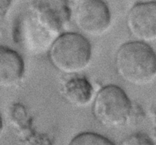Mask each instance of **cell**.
<instances>
[{"mask_svg": "<svg viewBox=\"0 0 156 145\" xmlns=\"http://www.w3.org/2000/svg\"><path fill=\"white\" fill-rule=\"evenodd\" d=\"M92 55L89 40L81 33H62L48 48L52 65L64 74H79L89 65Z\"/></svg>", "mask_w": 156, "mask_h": 145, "instance_id": "obj_3", "label": "cell"}, {"mask_svg": "<svg viewBox=\"0 0 156 145\" xmlns=\"http://www.w3.org/2000/svg\"><path fill=\"white\" fill-rule=\"evenodd\" d=\"M71 18L67 0H33L20 21L27 43L50 44L61 34Z\"/></svg>", "mask_w": 156, "mask_h": 145, "instance_id": "obj_1", "label": "cell"}, {"mask_svg": "<svg viewBox=\"0 0 156 145\" xmlns=\"http://www.w3.org/2000/svg\"><path fill=\"white\" fill-rule=\"evenodd\" d=\"M120 145H155L147 135L135 133L125 138Z\"/></svg>", "mask_w": 156, "mask_h": 145, "instance_id": "obj_10", "label": "cell"}, {"mask_svg": "<svg viewBox=\"0 0 156 145\" xmlns=\"http://www.w3.org/2000/svg\"><path fill=\"white\" fill-rule=\"evenodd\" d=\"M117 74L130 85L142 86L156 77V53L146 43L138 40L122 44L114 57Z\"/></svg>", "mask_w": 156, "mask_h": 145, "instance_id": "obj_2", "label": "cell"}, {"mask_svg": "<svg viewBox=\"0 0 156 145\" xmlns=\"http://www.w3.org/2000/svg\"><path fill=\"white\" fill-rule=\"evenodd\" d=\"M25 65L21 55L12 49L0 45V87L12 88L23 79Z\"/></svg>", "mask_w": 156, "mask_h": 145, "instance_id": "obj_7", "label": "cell"}, {"mask_svg": "<svg viewBox=\"0 0 156 145\" xmlns=\"http://www.w3.org/2000/svg\"><path fill=\"white\" fill-rule=\"evenodd\" d=\"M3 131V122H2V119L1 114H0V136H1L2 133Z\"/></svg>", "mask_w": 156, "mask_h": 145, "instance_id": "obj_12", "label": "cell"}, {"mask_svg": "<svg viewBox=\"0 0 156 145\" xmlns=\"http://www.w3.org/2000/svg\"><path fill=\"white\" fill-rule=\"evenodd\" d=\"M73 18L78 29L91 36L106 33L111 24V11L104 0H80Z\"/></svg>", "mask_w": 156, "mask_h": 145, "instance_id": "obj_5", "label": "cell"}, {"mask_svg": "<svg viewBox=\"0 0 156 145\" xmlns=\"http://www.w3.org/2000/svg\"><path fill=\"white\" fill-rule=\"evenodd\" d=\"M132 109L130 99L117 85L103 87L93 100L92 112L94 118L108 129H119L126 126L130 119Z\"/></svg>", "mask_w": 156, "mask_h": 145, "instance_id": "obj_4", "label": "cell"}, {"mask_svg": "<svg viewBox=\"0 0 156 145\" xmlns=\"http://www.w3.org/2000/svg\"><path fill=\"white\" fill-rule=\"evenodd\" d=\"M12 0H0V25L6 18L12 5Z\"/></svg>", "mask_w": 156, "mask_h": 145, "instance_id": "obj_11", "label": "cell"}, {"mask_svg": "<svg viewBox=\"0 0 156 145\" xmlns=\"http://www.w3.org/2000/svg\"><path fill=\"white\" fill-rule=\"evenodd\" d=\"M62 93L69 103L77 107H82L91 101L94 89L91 82L85 76L73 74L64 81Z\"/></svg>", "mask_w": 156, "mask_h": 145, "instance_id": "obj_8", "label": "cell"}, {"mask_svg": "<svg viewBox=\"0 0 156 145\" xmlns=\"http://www.w3.org/2000/svg\"><path fill=\"white\" fill-rule=\"evenodd\" d=\"M126 26L136 40L146 43L156 40V2L134 5L128 12Z\"/></svg>", "mask_w": 156, "mask_h": 145, "instance_id": "obj_6", "label": "cell"}, {"mask_svg": "<svg viewBox=\"0 0 156 145\" xmlns=\"http://www.w3.org/2000/svg\"><path fill=\"white\" fill-rule=\"evenodd\" d=\"M68 145H115L108 138L94 132H82L76 135Z\"/></svg>", "mask_w": 156, "mask_h": 145, "instance_id": "obj_9", "label": "cell"}]
</instances>
